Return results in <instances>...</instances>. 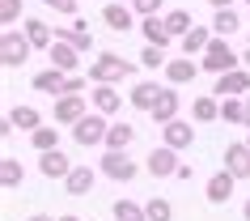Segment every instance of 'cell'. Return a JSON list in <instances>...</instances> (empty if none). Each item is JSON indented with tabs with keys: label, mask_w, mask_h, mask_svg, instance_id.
Returning a JSON list of instances; mask_svg holds the SVG:
<instances>
[{
	"label": "cell",
	"mask_w": 250,
	"mask_h": 221,
	"mask_svg": "<svg viewBox=\"0 0 250 221\" xmlns=\"http://www.w3.org/2000/svg\"><path fill=\"white\" fill-rule=\"evenodd\" d=\"M21 179H26V170H21V162H17V157H0V183H4V192H13V187H21Z\"/></svg>",
	"instance_id": "obj_27"
},
{
	"label": "cell",
	"mask_w": 250,
	"mask_h": 221,
	"mask_svg": "<svg viewBox=\"0 0 250 221\" xmlns=\"http://www.w3.org/2000/svg\"><path fill=\"white\" fill-rule=\"evenodd\" d=\"M21 30H26V34H30V43H34L39 51H47V47H51V43H55L51 26H47V22H39V17H26V22H21Z\"/></svg>",
	"instance_id": "obj_24"
},
{
	"label": "cell",
	"mask_w": 250,
	"mask_h": 221,
	"mask_svg": "<svg viewBox=\"0 0 250 221\" xmlns=\"http://www.w3.org/2000/svg\"><path fill=\"white\" fill-rule=\"evenodd\" d=\"M9 119H13V128H21V132L42 128V115L34 111V106H13V111H9Z\"/></svg>",
	"instance_id": "obj_31"
},
{
	"label": "cell",
	"mask_w": 250,
	"mask_h": 221,
	"mask_svg": "<svg viewBox=\"0 0 250 221\" xmlns=\"http://www.w3.org/2000/svg\"><path fill=\"white\" fill-rule=\"evenodd\" d=\"M30 145H34V153L60 149V123H42V128H34V132H30Z\"/></svg>",
	"instance_id": "obj_23"
},
{
	"label": "cell",
	"mask_w": 250,
	"mask_h": 221,
	"mask_svg": "<svg viewBox=\"0 0 250 221\" xmlns=\"http://www.w3.org/2000/svg\"><path fill=\"white\" fill-rule=\"evenodd\" d=\"M221 123H246V98H221Z\"/></svg>",
	"instance_id": "obj_32"
},
{
	"label": "cell",
	"mask_w": 250,
	"mask_h": 221,
	"mask_svg": "<svg viewBox=\"0 0 250 221\" xmlns=\"http://www.w3.org/2000/svg\"><path fill=\"white\" fill-rule=\"evenodd\" d=\"M60 221H85V217H77V213H64V217H60Z\"/></svg>",
	"instance_id": "obj_42"
},
{
	"label": "cell",
	"mask_w": 250,
	"mask_h": 221,
	"mask_svg": "<svg viewBox=\"0 0 250 221\" xmlns=\"http://www.w3.org/2000/svg\"><path fill=\"white\" fill-rule=\"evenodd\" d=\"M246 145H250V136H246Z\"/></svg>",
	"instance_id": "obj_46"
},
{
	"label": "cell",
	"mask_w": 250,
	"mask_h": 221,
	"mask_svg": "<svg viewBox=\"0 0 250 221\" xmlns=\"http://www.w3.org/2000/svg\"><path fill=\"white\" fill-rule=\"evenodd\" d=\"M191 119H195V123H216V119H221V102L208 98V94H199L195 102H191Z\"/></svg>",
	"instance_id": "obj_25"
},
{
	"label": "cell",
	"mask_w": 250,
	"mask_h": 221,
	"mask_svg": "<svg viewBox=\"0 0 250 221\" xmlns=\"http://www.w3.org/2000/svg\"><path fill=\"white\" fill-rule=\"evenodd\" d=\"M208 43H212V26H199V22H195V26L178 39V47H183V55H204V51H208Z\"/></svg>",
	"instance_id": "obj_21"
},
{
	"label": "cell",
	"mask_w": 250,
	"mask_h": 221,
	"mask_svg": "<svg viewBox=\"0 0 250 221\" xmlns=\"http://www.w3.org/2000/svg\"><path fill=\"white\" fill-rule=\"evenodd\" d=\"M85 85H89V77H81V73H68V90H64V94H81Z\"/></svg>",
	"instance_id": "obj_38"
},
{
	"label": "cell",
	"mask_w": 250,
	"mask_h": 221,
	"mask_svg": "<svg viewBox=\"0 0 250 221\" xmlns=\"http://www.w3.org/2000/svg\"><path fill=\"white\" fill-rule=\"evenodd\" d=\"M145 208H148V221H174V204L166 200V196H153Z\"/></svg>",
	"instance_id": "obj_34"
},
{
	"label": "cell",
	"mask_w": 250,
	"mask_h": 221,
	"mask_svg": "<svg viewBox=\"0 0 250 221\" xmlns=\"http://www.w3.org/2000/svg\"><path fill=\"white\" fill-rule=\"evenodd\" d=\"M102 22H106V30H115V34H127V30L140 22V13H136L132 4H123V0H110L102 9Z\"/></svg>",
	"instance_id": "obj_7"
},
{
	"label": "cell",
	"mask_w": 250,
	"mask_h": 221,
	"mask_svg": "<svg viewBox=\"0 0 250 221\" xmlns=\"http://www.w3.org/2000/svg\"><path fill=\"white\" fill-rule=\"evenodd\" d=\"M47 60H51L55 68H64V73H77L81 51H77V43H72V39H55L51 47H47Z\"/></svg>",
	"instance_id": "obj_14"
},
{
	"label": "cell",
	"mask_w": 250,
	"mask_h": 221,
	"mask_svg": "<svg viewBox=\"0 0 250 221\" xmlns=\"http://www.w3.org/2000/svg\"><path fill=\"white\" fill-rule=\"evenodd\" d=\"M242 128H250V98H246V123H242Z\"/></svg>",
	"instance_id": "obj_44"
},
{
	"label": "cell",
	"mask_w": 250,
	"mask_h": 221,
	"mask_svg": "<svg viewBox=\"0 0 250 221\" xmlns=\"http://www.w3.org/2000/svg\"><path fill=\"white\" fill-rule=\"evenodd\" d=\"M98 170H102L106 179H115V183H132L136 174H140V166L127 157V149H102V157H98Z\"/></svg>",
	"instance_id": "obj_5"
},
{
	"label": "cell",
	"mask_w": 250,
	"mask_h": 221,
	"mask_svg": "<svg viewBox=\"0 0 250 221\" xmlns=\"http://www.w3.org/2000/svg\"><path fill=\"white\" fill-rule=\"evenodd\" d=\"M178 149H170V145H161V149H153V153L145 157V170L153 174V179H174L178 174Z\"/></svg>",
	"instance_id": "obj_6"
},
{
	"label": "cell",
	"mask_w": 250,
	"mask_h": 221,
	"mask_svg": "<svg viewBox=\"0 0 250 221\" xmlns=\"http://www.w3.org/2000/svg\"><path fill=\"white\" fill-rule=\"evenodd\" d=\"M89 98H93V111H102V115H115L119 106H123V94L110 85V81H102V85H93L89 90Z\"/></svg>",
	"instance_id": "obj_19"
},
{
	"label": "cell",
	"mask_w": 250,
	"mask_h": 221,
	"mask_svg": "<svg viewBox=\"0 0 250 221\" xmlns=\"http://www.w3.org/2000/svg\"><path fill=\"white\" fill-rule=\"evenodd\" d=\"M242 68H250V47H246V51H242Z\"/></svg>",
	"instance_id": "obj_41"
},
{
	"label": "cell",
	"mask_w": 250,
	"mask_h": 221,
	"mask_svg": "<svg viewBox=\"0 0 250 221\" xmlns=\"http://www.w3.org/2000/svg\"><path fill=\"white\" fill-rule=\"evenodd\" d=\"M161 141L183 153V149L195 145V123H187V119H170V123H161Z\"/></svg>",
	"instance_id": "obj_12"
},
{
	"label": "cell",
	"mask_w": 250,
	"mask_h": 221,
	"mask_svg": "<svg viewBox=\"0 0 250 221\" xmlns=\"http://www.w3.org/2000/svg\"><path fill=\"white\" fill-rule=\"evenodd\" d=\"M106 132H110V115L89 111L81 123H72V141H77L81 149H98V145H106Z\"/></svg>",
	"instance_id": "obj_4"
},
{
	"label": "cell",
	"mask_w": 250,
	"mask_h": 221,
	"mask_svg": "<svg viewBox=\"0 0 250 221\" xmlns=\"http://www.w3.org/2000/svg\"><path fill=\"white\" fill-rule=\"evenodd\" d=\"M136 68H140V64H132V60H123L119 51H102V55H98V60L89 64V81H93V85H102V81L119 85V81L136 77Z\"/></svg>",
	"instance_id": "obj_1"
},
{
	"label": "cell",
	"mask_w": 250,
	"mask_h": 221,
	"mask_svg": "<svg viewBox=\"0 0 250 221\" xmlns=\"http://www.w3.org/2000/svg\"><path fill=\"white\" fill-rule=\"evenodd\" d=\"M225 170H233L237 179H250V145L246 141L225 145Z\"/></svg>",
	"instance_id": "obj_16"
},
{
	"label": "cell",
	"mask_w": 250,
	"mask_h": 221,
	"mask_svg": "<svg viewBox=\"0 0 250 221\" xmlns=\"http://www.w3.org/2000/svg\"><path fill=\"white\" fill-rule=\"evenodd\" d=\"M140 34H145V43H157V47H170L174 34L166 30V17H140Z\"/></svg>",
	"instance_id": "obj_22"
},
{
	"label": "cell",
	"mask_w": 250,
	"mask_h": 221,
	"mask_svg": "<svg viewBox=\"0 0 250 221\" xmlns=\"http://www.w3.org/2000/svg\"><path fill=\"white\" fill-rule=\"evenodd\" d=\"M157 98H161V85H157V81H136L132 90H127V102H132L136 111H153Z\"/></svg>",
	"instance_id": "obj_18"
},
{
	"label": "cell",
	"mask_w": 250,
	"mask_h": 221,
	"mask_svg": "<svg viewBox=\"0 0 250 221\" xmlns=\"http://www.w3.org/2000/svg\"><path fill=\"white\" fill-rule=\"evenodd\" d=\"M26 221H60V217H47V213H34V217H26Z\"/></svg>",
	"instance_id": "obj_40"
},
{
	"label": "cell",
	"mask_w": 250,
	"mask_h": 221,
	"mask_svg": "<svg viewBox=\"0 0 250 221\" xmlns=\"http://www.w3.org/2000/svg\"><path fill=\"white\" fill-rule=\"evenodd\" d=\"M199 68H204V64L191 60V55H174L161 73H166V85H178V90H183V85H191V81L199 77Z\"/></svg>",
	"instance_id": "obj_8"
},
{
	"label": "cell",
	"mask_w": 250,
	"mask_h": 221,
	"mask_svg": "<svg viewBox=\"0 0 250 221\" xmlns=\"http://www.w3.org/2000/svg\"><path fill=\"white\" fill-rule=\"evenodd\" d=\"M242 217H246V221H250V200H246V204H242Z\"/></svg>",
	"instance_id": "obj_43"
},
{
	"label": "cell",
	"mask_w": 250,
	"mask_h": 221,
	"mask_svg": "<svg viewBox=\"0 0 250 221\" xmlns=\"http://www.w3.org/2000/svg\"><path fill=\"white\" fill-rule=\"evenodd\" d=\"M161 17H166V30H170V34H174V39H183V34H187V30H191V26H195V17H191V13H187V9H170V13H161Z\"/></svg>",
	"instance_id": "obj_30"
},
{
	"label": "cell",
	"mask_w": 250,
	"mask_h": 221,
	"mask_svg": "<svg viewBox=\"0 0 250 221\" xmlns=\"http://www.w3.org/2000/svg\"><path fill=\"white\" fill-rule=\"evenodd\" d=\"M199 64H204V73H212V77H221V73H229V68L242 64V51H233L229 47V39H221V34H212L208 51L199 55Z\"/></svg>",
	"instance_id": "obj_2"
},
{
	"label": "cell",
	"mask_w": 250,
	"mask_h": 221,
	"mask_svg": "<svg viewBox=\"0 0 250 221\" xmlns=\"http://www.w3.org/2000/svg\"><path fill=\"white\" fill-rule=\"evenodd\" d=\"M85 115H89V106H85L81 94H60V98H55V123H68V128H72V123H81Z\"/></svg>",
	"instance_id": "obj_11"
},
{
	"label": "cell",
	"mask_w": 250,
	"mask_h": 221,
	"mask_svg": "<svg viewBox=\"0 0 250 221\" xmlns=\"http://www.w3.org/2000/svg\"><path fill=\"white\" fill-rule=\"evenodd\" d=\"M34 51H39V47L30 43L26 30H13V26H9L4 34H0V60H4V68H21Z\"/></svg>",
	"instance_id": "obj_3"
},
{
	"label": "cell",
	"mask_w": 250,
	"mask_h": 221,
	"mask_svg": "<svg viewBox=\"0 0 250 221\" xmlns=\"http://www.w3.org/2000/svg\"><path fill=\"white\" fill-rule=\"evenodd\" d=\"M132 141H136V128H132V123H110V132H106V145H102V149H127Z\"/></svg>",
	"instance_id": "obj_29"
},
{
	"label": "cell",
	"mask_w": 250,
	"mask_h": 221,
	"mask_svg": "<svg viewBox=\"0 0 250 221\" xmlns=\"http://www.w3.org/2000/svg\"><path fill=\"white\" fill-rule=\"evenodd\" d=\"M216 94H221V98H246L250 94V68H229V73H221V77H216Z\"/></svg>",
	"instance_id": "obj_9"
},
{
	"label": "cell",
	"mask_w": 250,
	"mask_h": 221,
	"mask_svg": "<svg viewBox=\"0 0 250 221\" xmlns=\"http://www.w3.org/2000/svg\"><path fill=\"white\" fill-rule=\"evenodd\" d=\"M34 90L39 94H51V98H60V94L68 90V73L64 68H42V73H34Z\"/></svg>",
	"instance_id": "obj_17"
},
{
	"label": "cell",
	"mask_w": 250,
	"mask_h": 221,
	"mask_svg": "<svg viewBox=\"0 0 250 221\" xmlns=\"http://www.w3.org/2000/svg\"><path fill=\"white\" fill-rule=\"evenodd\" d=\"M233 187H237V174L233 170H216V174H212L208 179V204H229V200H233Z\"/></svg>",
	"instance_id": "obj_13"
},
{
	"label": "cell",
	"mask_w": 250,
	"mask_h": 221,
	"mask_svg": "<svg viewBox=\"0 0 250 221\" xmlns=\"http://www.w3.org/2000/svg\"><path fill=\"white\" fill-rule=\"evenodd\" d=\"M246 4H250V0H246Z\"/></svg>",
	"instance_id": "obj_47"
},
{
	"label": "cell",
	"mask_w": 250,
	"mask_h": 221,
	"mask_svg": "<svg viewBox=\"0 0 250 221\" xmlns=\"http://www.w3.org/2000/svg\"><path fill=\"white\" fill-rule=\"evenodd\" d=\"M212 9H233V0H208Z\"/></svg>",
	"instance_id": "obj_39"
},
{
	"label": "cell",
	"mask_w": 250,
	"mask_h": 221,
	"mask_svg": "<svg viewBox=\"0 0 250 221\" xmlns=\"http://www.w3.org/2000/svg\"><path fill=\"white\" fill-rule=\"evenodd\" d=\"M237 26H242V17H237L233 9H216V13H212V34L229 39V34H237Z\"/></svg>",
	"instance_id": "obj_26"
},
{
	"label": "cell",
	"mask_w": 250,
	"mask_h": 221,
	"mask_svg": "<svg viewBox=\"0 0 250 221\" xmlns=\"http://www.w3.org/2000/svg\"><path fill=\"white\" fill-rule=\"evenodd\" d=\"M51 13H64V17H77V9H81V0H42Z\"/></svg>",
	"instance_id": "obj_36"
},
{
	"label": "cell",
	"mask_w": 250,
	"mask_h": 221,
	"mask_svg": "<svg viewBox=\"0 0 250 221\" xmlns=\"http://www.w3.org/2000/svg\"><path fill=\"white\" fill-rule=\"evenodd\" d=\"M178 111H183V94H178V85H161V98H157V106L148 111L153 115V123H170V119H178Z\"/></svg>",
	"instance_id": "obj_10"
},
{
	"label": "cell",
	"mask_w": 250,
	"mask_h": 221,
	"mask_svg": "<svg viewBox=\"0 0 250 221\" xmlns=\"http://www.w3.org/2000/svg\"><path fill=\"white\" fill-rule=\"evenodd\" d=\"M161 4H166V0H132V9H136L140 17H157Z\"/></svg>",
	"instance_id": "obj_37"
},
{
	"label": "cell",
	"mask_w": 250,
	"mask_h": 221,
	"mask_svg": "<svg viewBox=\"0 0 250 221\" xmlns=\"http://www.w3.org/2000/svg\"><path fill=\"white\" fill-rule=\"evenodd\" d=\"M110 213H115V221H148V208L136 204V200H115Z\"/></svg>",
	"instance_id": "obj_28"
},
{
	"label": "cell",
	"mask_w": 250,
	"mask_h": 221,
	"mask_svg": "<svg viewBox=\"0 0 250 221\" xmlns=\"http://www.w3.org/2000/svg\"><path fill=\"white\" fill-rule=\"evenodd\" d=\"M39 170H42V179H68L72 162H68L64 149H47V153H39Z\"/></svg>",
	"instance_id": "obj_15"
},
{
	"label": "cell",
	"mask_w": 250,
	"mask_h": 221,
	"mask_svg": "<svg viewBox=\"0 0 250 221\" xmlns=\"http://www.w3.org/2000/svg\"><path fill=\"white\" fill-rule=\"evenodd\" d=\"M0 22H4V26L26 22V17H21V0H0Z\"/></svg>",
	"instance_id": "obj_35"
},
{
	"label": "cell",
	"mask_w": 250,
	"mask_h": 221,
	"mask_svg": "<svg viewBox=\"0 0 250 221\" xmlns=\"http://www.w3.org/2000/svg\"><path fill=\"white\" fill-rule=\"evenodd\" d=\"M170 64V55H166V47H157V43H148L145 51H140V68H148V73H157V68Z\"/></svg>",
	"instance_id": "obj_33"
},
{
	"label": "cell",
	"mask_w": 250,
	"mask_h": 221,
	"mask_svg": "<svg viewBox=\"0 0 250 221\" xmlns=\"http://www.w3.org/2000/svg\"><path fill=\"white\" fill-rule=\"evenodd\" d=\"M93 183H98V170L93 166H72V174L64 179V192L68 196H89Z\"/></svg>",
	"instance_id": "obj_20"
},
{
	"label": "cell",
	"mask_w": 250,
	"mask_h": 221,
	"mask_svg": "<svg viewBox=\"0 0 250 221\" xmlns=\"http://www.w3.org/2000/svg\"><path fill=\"white\" fill-rule=\"evenodd\" d=\"M123 4H132V0H123Z\"/></svg>",
	"instance_id": "obj_45"
}]
</instances>
